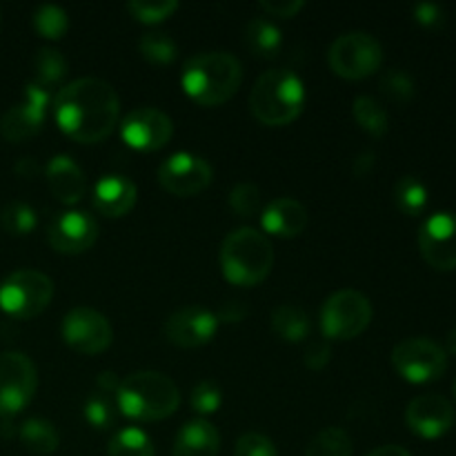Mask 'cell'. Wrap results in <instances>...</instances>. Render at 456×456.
Listing matches in <instances>:
<instances>
[{"mask_svg":"<svg viewBox=\"0 0 456 456\" xmlns=\"http://www.w3.org/2000/svg\"><path fill=\"white\" fill-rule=\"evenodd\" d=\"M53 118L62 134L94 145L110 136L120 118V98L107 80L96 76L76 78L53 98Z\"/></svg>","mask_w":456,"mask_h":456,"instance_id":"cell-1","label":"cell"},{"mask_svg":"<svg viewBox=\"0 0 456 456\" xmlns=\"http://www.w3.org/2000/svg\"><path fill=\"white\" fill-rule=\"evenodd\" d=\"M243 65L232 52L212 49L187 58L183 67V89L194 102L205 107L230 101L240 87Z\"/></svg>","mask_w":456,"mask_h":456,"instance_id":"cell-2","label":"cell"},{"mask_svg":"<svg viewBox=\"0 0 456 456\" xmlns=\"http://www.w3.org/2000/svg\"><path fill=\"white\" fill-rule=\"evenodd\" d=\"M116 405L120 414L136 421H160L176 412L181 405V392L167 374L142 370L120 381Z\"/></svg>","mask_w":456,"mask_h":456,"instance_id":"cell-3","label":"cell"},{"mask_svg":"<svg viewBox=\"0 0 456 456\" xmlns=\"http://www.w3.org/2000/svg\"><path fill=\"white\" fill-rule=\"evenodd\" d=\"M274 267V248L263 232L254 227H239L223 239L221 270L230 283L254 288Z\"/></svg>","mask_w":456,"mask_h":456,"instance_id":"cell-4","label":"cell"},{"mask_svg":"<svg viewBox=\"0 0 456 456\" xmlns=\"http://www.w3.org/2000/svg\"><path fill=\"white\" fill-rule=\"evenodd\" d=\"M305 105V85L289 69H267L249 92L252 114L270 127L289 125L301 116Z\"/></svg>","mask_w":456,"mask_h":456,"instance_id":"cell-5","label":"cell"},{"mask_svg":"<svg viewBox=\"0 0 456 456\" xmlns=\"http://www.w3.org/2000/svg\"><path fill=\"white\" fill-rule=\"evenodd\" d=\"M372 321V303L359 289H338L321 307V332L328 341H350Z\"/></svg>","mask_w":456,"mask_h":456,"instance_id":"cell-6","label":"cell"},{"mask_svg":"<svg viewBox=\"0 0 456 456\" xmlns=\"http://www.w3.org/2000/svg\"><path fill=\"white\" fill-rule=\"evenodd\" d=\"M53 298V281L38 270H16L0 283V307L13 319H34Z\"/></svg>","mask_w":456,"mask_h":456,"instance_id":"cell-7","label":"cell"},{"mask_svg":"<svg viewBox=\"0 0 456 456\" xmlns=\"http://www.w3.org/2000/svg\"><path fill=\"white\" fill-rule=\"evenodd\" d=\"M328 62L334 74L343 78H368L381 67L383 47L370 31H346L330 45Z\"/></svg>","mask_w":456,"mask_h":456,"instance_id":"cell-8","label":"cell"},{"mask_svg":"<svg viewBox=\"0 0 456 456\" xmlns=\"http://www.w3.org/2000/svg\"><path fill=\"white\" fill-rule=\"evenodd\" d=\"M38 387L34 361L22 352H0V419L16 417L29 405Z\"/></svg>","mask_w":456,"mask_h":456,"instance_id":"cell-9","label":"cell"},{"mask_svg":"<svg viewBox=\"0 0 456 456\" xmlns=\"http://www.w3.org/2000/svg\"><path fill=\"white\" fill-rule=\"evenodd\" d=\"M392 365L410 383H432L448 368V354L439 343L426 337H412L396 343L392 350Z\"/></svg>","mask_w":456,"mask_h":456,"instance_id":"cell-10","label":"cell"},{"mask_svg":"<svg viewBox=\"0 0 456 456\" xmlns=\"http://www.w3.org/2000/svg\"><path fill=\"white\" fill-rule=\"evenodd\" d=\"M62 341L74 352L94 356L105 352L114 341V328L102 312L94 307H74L65 314L61 325Z\"/></svg>","mask_w":456,"mask_h":456,"instance_id":"cell-11","label":"cell"},{"mask_svg":"<svg viewBox=\"0 0 456 456\" xmlns=\"http://www.w3.org/2000/svg\"><path fill=\"white\" fill-rule=\"evenodd\" d=\"M214 169L203 156L176 151L159 165V183L174 196H196L212 185Z\"/></svg>","mask_w":456,"mask_h":456,"instance_id":"cell-12","label":"cell"},{"mask_svg":"<svg viewBox=\"0 0 456 456\" xmlns=\"http://www.w3.org/2000/svg\"><path fill=\"white\" fill-rule=\"evenodd\" d=\"M49 111V92L40 85L29 83L20 101L0 116V134L9 142H20L36 136L43 129Z\"/></svg>","mask_w":456,"mask_h":456,"instance_id":"cell-13","label":"cell"},{"mask_svg":"<svg viewBox=\"0 0 456 456\" xmlns=\"http://www.w3.org/2000/svg\"><path fill=\"white\" fill-rule=\"evenodd\" d=\"M419 249L435 270H456V212L430 214L419 230Z\"/></svg>","mask_w":456,"mask_h":456,"instance_id":"cell-14","label":"cell"},{"mask_svg":"<svg viewBox=\"0 0 456 456\" xmlns=\"http://www.w3.org/2000/svg\"><path fill=\"white\" fill-rule=\"evenodd\" d=\"M120 136L132 150L156 151L174 136V123L156 107H136L120 120Z\"/></svg>","mask_w":456,"mask_h":456,"instance_id":"cell-15","label":"cell"},{"mask_svg":"<svg viewBox=\"0 0 456 456\" xmlns=\"http://www.w3.org/2000/svg\"><path fill=\"white\" fill-rule=\"evenodd\" d=\"M218 325L221 323H218L216 312L200 305H187L165 319L163 332L172 346L200 347L216 337Z\"/></svg>","mask_w":456,"mask_h":456,"instance_id":"cell-16","label":"cell"},{"mask_svg":"<svg viewBox=\"0 0 456 456\" xmlns=\"http://www.w3.org/2000/svg\"><path fill=\"white\" fill-rule=\"evenodd\" d=\"M47 240L61 254L87 252L98 240L96 218L80 209H65V212L53 214L47 227Z\"/></svg>","mask_w":456,"mask_h":456,"instance_id":"cell-17","label":"cell"},{"mask_svg":"<svg viewBox=\"0 0 456 456\" xmlns=\"http://www.w3.org/2000/svg\"><path fill=\"white\" fill-rule=\"evenodd\" d=\"M454 405L441 395H421L405 408V423L410 432L421 439H441L454 426Z\"/></svg>","mask_w":456,"mask_h":456,"instance_id":"cell-18","label":"cell"},{"mask_svg":"<svg viewBox=\"0 0 456 456\" xmlns=\"http://www.w3.org/2000/svg\"><path fill=\"white\" fill-rule=\"evenodd\" d=\"M45 178L47 187L61 203L76 205L83 200L87 191V178L71 156L56 154L45 165Z\"/></svg>","mask_w":456,"mask_h":456,"instance_id":"cell-19","label":"cell"},{"mask_svg":"<svg viewBox=\"0 0 456 456\" xmlns=\"http://www.w3.org/2000/svg\"><path fill=\"white\" fill-rule=\"evenodd\" d=\"M307 208L301 200L292 199V196H281V199L270 200L263 208L261 225L267 234L281 236V239H294L301 234L307 225Z\"/></svg>","mask_w":456,"mask_h":456,"instance_id":"cell-20","label":"cell"},{"mask_svg":"<svg viewBox=\"0 0 456 456\" xmlns=\"http://www.w3.org/2000/svg\"><path fill=\"white\" fill-rule=\"evenodd\" d=\"M136 199V185L132 178L123 176V174H107V176L98 178L96 187H94V205L102 216H125L134 209Z\"/></svg>","mask_w":456,"mask_h":456,"instance_id":"cell-21","label":"cell"},{"mask_svg":"<svg viewBox=\"0 0 456 456\" xmlns=\"http://www.w3.org/2000/svg\"><path fill=\"white\" fill-rule=\"evenodd\" d=\"M221 436L208 419H191L183 423L172 445V456H218Z\"/></svg>","mask_w":456,"mask_h":456,"instance_id":"cell-22","label":"cell"},{"mask_svg":"<svg viewBox=\"0 0 456 456\" xmlns=\"http://www.w3.org/2000/svg\"><path fill=\"white\" fill-rule=\"evenodd\" d=\"M243 43L254 56L274 58L279 49L283 47V31L270 18L254 16L245 22Z\"/></svg>","mask_w":456,"mask_h":456,"instance_id":"cell-23","label":"cell"},{"mask_svg":"<svg viewBox=\"0 0 456 456\" xmlns=\"http://www.w3.org/2000/svg\"><path fill=\"white\" fill-rule=\"evenodd\" d=\"M272 330L279 338L288 343H303L310 338L312 319L301 305L294 303H283L272 310Z\"/></svg>","mask_w":456,"mask_h":456,"instance_id":"cell-24","label":"cell"},{"mask_svg":"<svg viewBox=\"0 0 456 456\" xmlns=\"http://www.w3.org/2000/svg\"><path fill=\"white\" fill-rule=\"evenodd\" d=\"M18 439L29 450L31 454L47 456L53 454L61 445V436H58L56 426L47 419H27L20 428H18Z\"/></svg>","mask_w":456,"mask_h":456,"instance_id":"cell-25","label":"cell"},{"mask_svg":"<svg viewBox=\"0 0 456 456\" xmlns=\"http://www.w3.org/2000/svg\"><path fill=\"white\" fill-rule=\"evenodd\" d=\"M31 67H34V83L49 89L65 78L69 62L56 47H40L31 61Z\"/></svg>","mask_w":456,"mask_h":456,"instance_id":"cell-26","label":"cell"},{"mask_svg":"<svg viewBox=\"0 0 456 456\" xmlns=\"http://www.w3.org/2000/svg\"><path fill=\"white\" fill-rule=\"evenodd\" d=\"M352 114H354V120L361 125V129L372 134V136H386L387 129H390V116H387L386 107L368 94H361L354 98Z\"/></svg>","mask_w":456,"mask_h":456,"instance_id":"cell-27","label":"cell"},{"mask_svg":"<svg viewBox=\"0 0 456 456\" xmlns=\"http://www.w3.org/2000/svg\"><path fill=\"white\" fill-rule=\"evenodd\" d=\"M83 417L94 430L105 432L114 428L116 419H118V405H116V395H107V392L94 390L92 395L85 399L83 403Z\"/></svg>","mask_w":456,"mask_h":456,"instance_id":"cell-28","label":"cell"},{"mask_svg":"<svg viewBox=\"0 0 456 456\" xmlns=\"http://www.w3.org/2000/svg\"><path fill=\"white\" fill-rule=\"evenodd\" d=\"M107 456H156V450L145 430L127 426L111 436Z\"/></svg>","mask_w":456,"mask_h":456,"instance_id":"cell-29","label":"cell"},{"mask_svg":"<svg viewBox=\"0 0 456 456\" xmlns=\"http://www.w3.org/2000/svg\"><path fill=\"white\" fill-rule=\"evenodd\" d=\"M138 52L154 65H169L178 56V43L163 29L145 31L138 40Z\"/></svg>","mask_w":456,"mask_h":456,"instance_id":"cell-30","label":"cell"},{"mask_svg":"<svg viewBox=\"0 0 456 456\" xmlns=\"http://www.w3.org/2000/svg\"><path fill=\"white\" fill-rule=\"evenodd\" d=\"M395 203L408 216H419L423 214V209L428 208V187L426 183L419 176H408L399 178L395 187Z\"/></svg>","mask_w":456,"mask_h":456,"instance_id":"cell-31","label":"cell"},{"mask_svg":"<svg viewBox=\"0 0 456 456\" xmlns=\"http://www.w3.org/2000/svg\"><path fill=\"white\" fill-rule=\"evenodd\" d=\"M0 225L12 236H27L38 225V214L25 200H9L0 209Z\"/></svg>","mask_w":456,"mask_h":456,"instance_id":"cell-32","label":"cell"},{"mask_svg":"<svg viewBox=\"0 0 456 456\" xmlns=\"http://www.w3.org/2000/svg\"><path fill=\"white\" fill-rule=\"evenodd\" d=\"M354 444L343 428H325L307 445L305 456H352Z\"/></svg>","mask_w":456,"mask_h":456,"instance_id":"cell-33","label":"cell"},{"mask_svg":"<svg viewBox=\"0 0 456 456\" xmlns=\"http://www.w3.org/2000/svg\"><path fill=\"white\" fill-rule=\"evenodd\" d=\"M31 22H34V29L38 31L43 38L58 40L65 36L67 29H69V13L62 7H58V4L45 3L40 4V7H36Z\"/></svg>","mask_w":456,"mask_h":456,"instance_id":"cell-34","label":"cell"},{"mask_svg":"<svg viewBox=\"0 0 456 456\" xmlns=\"http://www.w3.org/2000/svg\"><path fill=\"white\" fill-rule=\"evenodd\" d=\"M379 87H381V94L386 98H390L396 105H405L414 98V92H417V83H414L412 76L405 69H399V67H390L381 74L379 78Z\"/></svg>","mask_w":456,"mask_h":456,"instance_id":"cell-35","label":"cell"},{"mask_svg":"<svg viewBox=\"0 0 456 456\" xmlns=\"http://www.w3.org/2000/svg\"><path fill=\"white\" fill-rule=\"evenodd\" d=\"M178 9L176 0H129L127 12L136 18L138 22L154 25V22L165 20Z\"/></svg>","mask_w":456,"mask_h":456,"instance_id":"cell-36","label":"cell"},{"mask_svg":"<svg viewBox=\"0 0 456 456\" xmlns=\"http://www.w3.org/2000/svg\"><path fill=\"white\" fill-rule=\"evenodd\" d=\"M230 208L234 209L239 216L252 218L254 214H258L263 209V194L254 183L243 181L239 185L232 187L230 191Z\"/></svg>","mask_w":456,"mask_h":456,"instance_id":"cell-37","label":"cell"},{"mask_svg":"<svg viewBox=\"0 0 456 456\" xmlns=\"http://www.w3.org/2000/svg\"><path fill=\"white\" fill-rule=\"evenodd\" d=\"M190 405L200 417H212L223 405V390L214 381L196 383L190 395Z\"/></svg>","mask_w":456,"mask_h":456,"instance_id":"cell-38","label":"cell"},{"mask_svg":"<svg viewBox=\"0 0 456 456\" xmlns=\"http://www.w3.org/2000/svg\"><path fill=\"white\" fill-rule=\"evenodd\" d=\"M234 456H279V450L272 444L270 436L261 432H245L236 441Z\"/></svg>","mask_w":456,"mask_h":456,"instance_id":"cell-39","label":"cell"},{"mask_svg":"<svg viewBox=\"0 0 456 456\" xmlns=\"http://www.w3.org/2000/svg\"><path fill=\"white\" fill-rule=\"evenodd\" d=\"M330 356H332V343L325 337L312 338L303 350V363L310 370H323L330 363Z\"/></svg>","mask_w":456,"mask_h":456,"instance_id":"cell-40","label":"cell"},{"mask_svg":"<svg viewBox=\"0 0 456 456\" xmlns=\"http://www.w3.org/2000/svg\"><path fill=\"white\" fill-rule=\"evenodd\" d=\"M412 18L426 29H439L445 22V12L436 3H417L412 7Z\"/></svg>","mask_w":456,"mask_h":456,"instance_id":"cell-41","label":"cell"},{"mask_svg":"<svg viewBox=\"0 0 456 456\" xmlns=\"http://www.w3.org/2000/svg\"><path fill=\"white\" fill-rule=\"evenodd\" d=\"M258 7L274 18H292L305 7V3L303 0H261Z\"/></svg>","mask_w":456,"mask_h":456,"instance_id":"cell-42","label":"cell"},{"mask_svg":"<svg viewBox=\"0 0 456 456\" xmlns=\"http://www.w3.org/2000/svg\"><path fill=\"white\" fill-rule=\"evenodd\" d=\"M245 314H248V307L240 301H225L223 310L216 312L218 323H239V321H243Z\"/></svg>","mask_w":456,"mask_h":456,"instance_id":"cell-43","label":"cell"},{"mask_svg":"<svg viewBox=\"0 0 456 456\" xmlns=\"http://www.w3.org/2000/svg\"><path fill=\"white\" fill-rule=\"evenodd\" d=\"M13 169H16L18 176L22 178H36L40 174V165L34 156H25V159H20Z\"/></svg>","mask_w":456,"mask_h":456,"instance_id":"cell-44","label":"cell"},{"mask_svg":"<svg viewBox=\"0 0 456 456\" xmlns=\"http://www.w3.org/2000/svg\"><path fill=\"white\" fill-rule=\"evenodd\" d=\"M372 165H374V154H372V151H363L359 159H354V163H352V169H354L356 176H365V174L372 169Z\"/></svg>","mask_w":456,"mask_h":456,"instance_id":"cell-45","label":"cell"},{"mask_svg":"<svg viewBox=\"0 0 456 456\" xmlns=\"http://www.w3.org/2000/svg\"><path fill=\"white\" fill-rule=\"evenodd\" d=\"M365 456H412V454H410L405 448H401V445H379V448H374L372 452Z\"/></svg>","mask_w":456,"mask_h":456,"instance_id":"cell-46","label":"cell"},{"mask_svg":"<svg viewBox=\"0 0 456 456\" xmlns=\"http://www.w3.org/2000/svg\"><path fill=\"white\" fill-rule=\"evenodd\" d=\"M445 354H452L456 356V328H452L448 332V337H445Z\"/></svg>","mask_w":456,"mask_h":456,"instance_id":"cell-47","label":"cell"},{"mask_svg":"<svg viewBox=\"0 0 456 456\" xmlns=\"http://www.w3.org/2000/svg\"><path fill=\"white\" fill-rule=\"evenodd\" d=\"M452 396H454V401H456V379H454V383H452Z\"/></svg>","mask_w":456,"mask_h":456,"instance_id":"cell-48","label":"cell"}]
</instances>
